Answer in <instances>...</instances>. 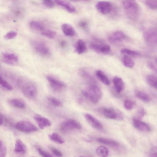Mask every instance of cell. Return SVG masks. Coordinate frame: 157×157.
I'll return each instance as SVG.
<instances>
[{
	"label": "cell",
	"instance_id": "obj_43",
	"mask_svg": "<svg viewBox=\"0 0 157 157\" xmlns=\"http://www.w3.org/2000/svg\"><path fill=\"white\" fill-rule=\"evenodd\" d=\"M148 155L150 157H157V147H151L148 151Z\"/></svg>",
	"mask_w": 157,
	"mask_h": 157
},
{
	"label": "cell",
	"instance_id": "obj_20",
	"mask_svg": "<svg viewBox=\"0 0 157 157\" xmlns=\"http://www.w3.org/2000/svg\"><path fill=\"white\" fill-rule=\"evenodd\" d=\"M97 140L100 143L114 147H118L120 145L118 142L109 139L99 137L97 138Z\"/></svg>",
	"mask_w": 157,
	"mask_h": 157
},
{
	"label": "cell",
	"instance_id": "obj_32",
	"mask_svg": "<svg viewBox=\"0 0 157 157\" xmlns=\"http://www.w3.org/2000/svg\"><path fill=\"white\" fill-rule=\"evenodd\" d=\"M121 52L122 53L126 54V55L133 56H138L140 55V53L136 51L126 48H124L122 49Z\"/></svg>",
	"mask_w": 157,
	"mask_h": 157
},
{
	"label": "cell",
	"instance_id": "obj_10",
	"mask_svg": "<svg viewBox=\"0 0 157 157\" xmlns=\"http://www.w3.org/2000/svg\"><path fill=\"white\" fill-rule=\"evenodd\" d=\"M32 45L34 50L40 54L46 56L49 54V49L44 43L40 41L35 40L32 42Z\"/></svg>",
	"mask_w": 157,
	"mask_h": 157
},
{
	"label": "cell",
	"instance_id": "obj_29",
	"mask_svg": "<svg viewBox=\"0 0 157 157\" xmlns=\"http://www.w3.org/2000/svg\"><path fill=\"white\" fill-rule=\"evenodd\" d=\"M29 25L32 29L35 30L41 31L44 29V26L42 24L38 21H30Z\"/></svg>",
	"mask_w": 157,
	"mask_h": 157
},
{
	"label": "cell",
	"instance_id": "obj_17",
	"mask_svg": "<svg viewBox=\"0 0 157 157\" xmlns=\"http://www.w3.org/2000/svg\"><path fill=\"white\" fill-rule=\"evenodd\" d=\"M113 81L116 91L118 93H121L124 87L123 80L120 77L115 76L113 78Z\"/></svg>",
	"mask_w": 157,
	"mask_h": 157
},
{
	"label": "cell",
	"instance_id": "obj_15",
	"mask_svg": "<svg viewBox=\"0 0 157 157\" xmlns=\"http://www.w3.org/2000/svg\"><path fill=\"white\" fill-rule=\"evenodd\" d=\"M55 2L58 5L63 7L70 13H74L76 12L75 7L71 4L65 0H54Z\"/></svg>",
	"mask_w": 157,
	"mask_h": 157
},
{
	"label": "cell",
	"instance_id": "obj_19",
	"mask_svg": "<svg viewBox=\"0 0 157 157\" xmlns=\"http://www.w3.org/2000/svg\"><path fill=\"white\" fill-rule=\"evenodd\" d=\"M14 151L17 153L25 154L27 151L25 144L20 140H17L15 143Z\"/></svg>",
	"mask_w": 157,
	"mask_h": 157
},
{
	"label": "cell",
	"instance_id": "obj_11",
	"mask_svg": "<svg viewBox=\"0 0 157 157\" xmlns=\"http://www.w3.org/2000/svg\"><path fill=\"white\" fill-rule=\"evenodd\" d=\"M84 116L87 122L92 127L99 130L102 129L103 128V125L101 122L92 115L86 113Z\"/></svg>",
	"mask_w": 157,
	"mask_h": 157
},
{
	"label": "cell",
	"instance_id": "obj_4",
	"mask_svg": "<svg viewBox=\"0 0 157 157\" xmlns=\"http://www.w3.org/2000/svg\"><path fill=\"white\" fill-rule=\"evenodd\" d=\"M82 126L77 120L70 119L63 122L60 126V130L63 132H67L74 130H80Z\"/></svg>",
	"mask_w": 157,
	"mask_h": 157
},
{
	"label": "cell",
	"instance_id": "obj_22",
	"mask_svg": "<svg viewBox=\"0 0 157 157\" xmlns=\"http://www.w3.org/2000/svg\"><path fill=\"white\" fill-rule=\"evenodd\" d=\"M9 103L13 106L20 109H24L26 106L24 101L19 98L11 99L9 101Z\"/></svg>",
	"mask_w": 157,
	"mask_h": 157
},
{
	"label": "cell",
	"instance_id": "obj_14",
	"mask_svg": "<svg viewBox=\"0 0 157 157\" xmlns=\"http://www.w3.org/2000/svg\"><path fill=\"white\" fill-rule=\"evenodd\" d=\"M132 122L134 127L138 130L144 132H149L151 128L147 123L141 120L132 119Z\"/></svg>",
	"mask_w": 157,
	"mask_h": 157
},
{
	"label": "cell",
	"instance_id": "obj_5",
	"mask_svg": "<svg viewBox=\"0 0 157 157\" xmlns=\"http://www.w3.org/2000/svg\"><path fill=\"white\" fill-rule=\"evenodd\" d=\"M143 38L147 44L150 46L157 45V31L153 29L145 30L143 34Z\"/></svg>",
	"mask_w": 157,
	"mask_h": 157
},
{
	"label": "cell",
	"instance_id": "obj_44",
	"mask_svg": "<svg viewBox=\"0 0 157 157\" xmlns=\"http://www.w3.org/2000/svg\"><path fill=\"white\" fill-rule=\"evenodd\" d=\"M37 150L39 153L43 157H50L52 156V155L51 154L40 147H38L37 148Z\"/></svg>",
	"mask_w": 157,
	"mask_h": 157
},
{
	"label": "cell",
	"instance_id": "obj_41",
	"mask_svg": "<svg viewBox=\"0 0 157 157\" xmlns=\"http://www.w3.org/2000/svg\"><path fill=\"white\" fill-rule=\"evenodd\" d=\"M17 35V33L13 31H10L7 33L4 36L6 40H10L15 37Z\"/></svg>",
	"mask_w": 157,
	"mask_h": 157
},
{
	"label": "cell",
	"instance_id": "obj_49",
	"mask_svg": "<svg viewBox=\"0 0 157 157\" xmlns=\"http://www.w3.org/2000/svg\"><path fill=\"white\" fill-rule=\"evenodd\" d=\"M71 1H75V2H78V1H87L89 0H70Z\"/></svg>",
	"mask_w": 157,
	"mask_h": 157
},
{
	"label": "cell",
	"instance_id": "obj_45",
	"mask_svg": "<svg viewBox=\"0 0 157 157\" xmlns=\"http://www.w3.org/2000/svg\"><path fill=\"white\" fill-rule=\"evenodd\" d=\"M50 149L52 153L58 157H62L63 156V154L61 152L57 149L53 147H50Z\"/></svg>",
	"mask_w": 157,
	"mask_h": 157
},
{
	"label": "cell",
	"instance_id": "obj_23",
	"mask_svg": "<svg viewBox=\"0 0 157 157\" xmlns=\"http://www.w3.org/2000/svg\"><path fill=\"white\" fill-rule=\"evenodd\" d=\"M146 80L150 86L157 90V76L153 75H148L146 77Z\"/></svg>",
	"mask_w": 157,
	"mask_h": 157
},
{
	"label": "cell",
	"instance_id": "obj_6",
	"mask_svg": "<svg viewBox=\"0 0 157 157\" xmlns=\"http://www.w3.org/2000/svg\"><path fill=\"white\" fill-rule=\"evenodd\" d=\"M14 127L17 130L24 132L30 133L36 131L37 128L31 122L26 121H21L17 122Z\"/></svg>",
	"mask_w": 157,
	"mask_h": 157
},
{
	"label": "cell",
	"instance_id": "obj_2",
	"mask_svg": "<svg viewBox=\"0 0 157 157\" xmlns=\"http://www.w3.org/2000/svg\"><path fill=\"white\" fill-rule=\"evenodd\" d=\"M122 3L128 18L133 21L137 20L140 15V10L135 0H123Z\"/></svg>",
	"mask_w": 157,
	"mask_h": 157
},
{
	"label": "cell",
	"instance_id": "obj_25",
	"mask_svg": "<svg viewBox=\"0 0 157 157\" xmlns=\"http://www.w3.org/2000/svg\"><path fill=\"white\" fill-rule=\"evenodd\" d=\"M96 75L98 78L104 84L106 85L109 84V81L107 77L101 71L98 70L96 72Z\"/></svg>",
	"mask_w": 157,
	"mask_h": 157
},
{
	"label": "cell",
	"instance_id": "obj_24",
	"mask_svg": "<svg viewBox=\"0 0 157 157\" xmlns=\"http://www.w3.org/2000/svg\"><path fill=\"white\" fill-rule=\"evenodd\" d=\"M135 95L137 98L144 102H149L151 100V98L149 96L143 91H137L136 92Z\"/></svg>",
	"mask_w": 157,
	"mask_h": 157
},
{
	"label": "cell",
	"instance_id": "obj_47",
	"mask_svg": "<svg viewBox=\"0 0 157 157\" xmlns=\"http://www.w3.org/2000/svg\"><path fill=\"white\" fill-rule=\"evenodd\" d=\"M78 25L80 27L85 29L87 27L88 23L86 21L82 20L79 22Z\"/></svg>",
	"mask_w": 157,
	"mask_h": 157
},
{
	"label": "cell",
	"instance_id": "obj_31",
	"mask_svg": "<svg viewBox=\"0 0 157 157\" xmlns=\"http://www.w3.org/2000/svg\"><path fill=\"white\" fill-rule=\"evenodd\" d=\"M41 34L43 36L49 39H53L56 35V32L54 31L44 29L41 32Z\"/></svg>",
	"mask_w": 157,
	"mask_h": 157
},
{
	"label": "cell",
	"instance_id": "obj_37",
	"mask_svg": "<svg viewBox=\"0 0 157 157\" xmlns=\"http://www.w3.org/2000/svg\"><path fill=\"white\" fill-rule=\"evenodd\" d=\"M134 104V102L132 100L127 99L124 101V105L126 109L130 110L133 108Z\"/></svg>",
	"mask_w": 157,
	"mask_h": 157
},
{
	"label": "cell",
	"instance_id": "obj_28",
	"mask_svg": "<svg viewBox=\"0 0 157 157\" xmlns=\"http://www.w3.org/2000/svg\"><path fill=\"white\" fill-rule=\"evenodd\" d=\"M122 62L124 66L128 68H132L134 66L133 60L128 56L125 55L122 59Z\"/></svg>",
	"mask_w": 157,
	"mask_h": 157
},
{
	"label": "cell",
	"instance_id": "obj_40",
	"mask_svg": "<svg viewBox=\"0 0 157 157\" xmlns=\"http://www.w3.org/2000/svg\"><path fill=\"white\" fill-rule=\"evenodd\" d=\"M44 5L46 7L51 9L55 6V3L53 0H43Z\"/></svg>",
	"mask_w": 157,
	"mask_h": 157
},
{
	"label": "cell",
	"instance_id": "obj_7",
	"mask_svg": "<svg viewBox=\"0 0 157 157\" xmlns=\"http://www.w3.org/2000/svg\"><path fill=\"white\" fill-rule=\"evenodd\" d=\"M21 90L24 95L29 98H35L37 94L36 86L31 82H26L24 83L22 86Z\"/></svg>",
	"mask_w": 157,
	"mask_h": 157
},
{
	"label": "cell",
	"instance_id": "obj_16",
	"mask_svg": "<svg viewBox=\"0 0 157 157\" xmlns=\"http://www.w3.org/2000/svg\"><path fill=\"white\" fill-rule=\"evenodd\" d=\"M126 35L122 31H117L114 32L109 37V40L111 43H115L125 39Z\"/></svg>",
	"mask_w": 157,
	"mask_h": 157
},
{
	"label": "cell",
	"instance_id": "obj_12",
	"mask_svg": "<svg viewBox=\"0 0 157 157\" xmlns=\"http://www.w3.org/2000/svg\"><path fill=\"white\" fill-rule=\"evenodd\" d=\"M2 56L3 61L8 64L14 65L18 62V56L14 53L5 52L2 54Z\"/></svg>",
	"mask_w": 157,
	"mask_h": 157
},
{
	"label": "cell",
	"instance_id": "obj_13",
	"mask_svg": "<svg viewBox=\"0 0 157 157\" xmlns=\"http://www.w3.org/2000/svg\"><path fill=\"white\" fill-rule=\"evenodd\" d=\"M33 118L39 127L41 129L51 125V122L49 119L40 115H35Z\"/></svg>",
	"mask_w": 157,
	"mask_h": 157
},
{
	"label": "cell",
	"instance_id": "obj_18",
	"mask_svg": "<svg viewBox=\"0 0 157 157\" xmlns=\"http://www.w3.org/2000/svg\"><path fill=\"white\" fill-rule=\"evenodd\" d=\"M61 28L63 33L66 36H72L75 34V29L69 24H63L62 25Z\"/></svg>",
	"mask_w": 157,
	"mask_h": 157
},
{
	"label": "cell",
	"instance_id": "obj_8",
	"mask_svg": "<svg viewBox=\"0 0 157 157\" xmlns=\"http://www.w3.org/2000/svg\"><path fill=\"white\" fill-rule=\"evenodd\" d=\"M46 78L51 87L55 91H61L66 87V85L64 82L52 76H48Z\"/></svg>",
	"mask_w": 157,
	"mask_h": 157
},
{
	"label": "cell",
	"instance_id": "obj_1",
	"mask_svg": "<svg viewBox=\"0 0 157 157\" xmlns=\"http://www.w3.org/2000/svg\"><path fill=\"white\" fill-rule=\"evenodd\" d=\"M83 95L87 100L93 103H98L102 96V92L95 83L90 84L82 91Z\"/></svg>",
	"mask_w": 157,
	"mask_h": 157
},
{
	"label": "cell",
	"instance_id": "obj_9",
	"mask_svg": "<svg viewBox=\"0 0 157 157\" xmlns=\"http://www.w3.org/2000/svg\"><path fill=\"white\" fill-rule=\"evenodd\" d=\"M96 10L100 13L106 14L111 11L112 6L109 2L106 1H101L98 2L96 5Z\"/></svg>",
	"mask_w": 157,
	"mask_h": 157
},
{
	"label": "cell",
	"instance_id": "obj_48",
	"mask_svg": "<svg viewBox=\"0 0 157 157\" xmlns=\"http://www.w3.org/2000/svg\"><path fill=\"white\" fill-rule=\"evenodd\" d=\"M66 44V42L64 41H62L60 43V45L62 47H64Z\"/></svg>",
	"mask_w": 157,
	"mask_h": 157
},
{
	"label": "cell",
	"instance_id": "obj_35",
	"mask_svg": "<svg viewBox=\"0 0 157 157\" xmlns=\"http://www.w3.org/2000/svg\"><path fill=\"white\" fill-rule=\"evenodd\" d=\"M0 83L2 87L7 90H13L12 86L1 76H0Z\"/></svg>",
	"mask_w": 157,
	"mask_h": 157
},
{
	"label": "cell",
	"instance_id": "obj_30",
	"mask_svg": "<svg viewBox=\"0 0 157 157\" xmlns=\"http://www.w3.org/2000/svg\"><path fill=\"white\" fill-rule=\"evenodd\" d=\"M2 124L11 126L13 124V123L11 119L1 113L0 114V125H2Z\"/></svg>",
	"mask_w": 157,
	"mask_h": 157
},
{
	"label": "cell",
	"instance_id": "obj_33",
	"mask_svg": "<svg viewBox=\"0 0 157 157\" xmlns=\"http://www.w3.org/2000/svg\"><path fill=\"white\" fill-rule=\"evenodd\" d=\"M47 98L49 101L53 105L59 107L63 105L62 102L60 100L54 97H49Z\"/></svg>",
	"mask_w": 157,
	"mask_h": 157
},
{
	"label": "cell",
	"instance_id": "obj_3",
	"mask_svg": "<svg viewBox=\"0 0 157 157\" xmlns=\"http://www.w3.org/2000/svg\"><path fill=\"white\" fill-rule=\"evenodd\" d=\"M99 111L105 117L109 119L121 121L123 119L121 112L117 109L103 107L100 108Z\"/></svg>",
	"mask_w": 157,
	"mask_h": 157
},
{
	"label": "cell",
	"instance_id": "obj_26",
	"mask_svg": "<svg viewBox=\"0 0 157 157\" xmlns=\"http://www.w3.org/2000/svg\"><path fill=\"white\" fill-rule=\"evenodd\" d=\"M96 152L98 155L101 157H106L109 155L108 149L103 146H101L98 147L96 149Z\"/></svg>",
	"mask_w": 157,
	"mask_h": 157
},
{
	"label": "cell",
	"instance_id": "obj_42",
	"mask_svg": "<svg viewBox=\"0 0 157 157\" xmlns=\"http://www.w3.org/2000/svg\"><path fill=\"white\" fill-rule=\"evenodd\" d=\"M111 50L110 46L107 44H102L100 50V53L104 54L109 53Z\"/></svg>",
	"mask_w": 157,
	"mask_h": 157
},
{
	"label": "cell",
	"instance_id": "obj_46",
	"mask_svg": "<svg viewBox=\"0 0 157 157\" xmlns=\"http://www.w3.org/2000/svg\"><path fill=\"white\" fill-rule=\"evenodd\" d=\"M148 67L153 72L157 75V67L152 62L148 61L147 63Z\"/></svg>",
	"mask_w": 157,
	"mask_h": 157
},
{
	"label": "cell",
	"instance_id": "obj_21",
	"mask_svg": "<svg viewBox=\"0 0 157 157\" xmlns=\"http://www.w3.org/2000/svg\"><path fill=\"white\" fill-rule=\"evenodd\" d=\"M75 51L78 54L84 53L86 50V48L84 41L81 39L78 40L75 45Z\"/></svg>",
	"mask_w": 157,
	"mask_h": 157
},
{
	"label": "cell",
	"instance_id": "obj_36",
	"mask_svg": "<svg viewBox=\"0 0 157 157\" xmlns=\"http://www.w3.org/2000/svg\"><path fill=\"white\" fill-rule=\"evenodd\" d=\"M145 4L150 9L157 10V0H146Z\"/></svg>",
	"mask_w": 157,
	"mask_h": 157
},
{
	"label": "cell",
	"instance_id": "obj_50",
	"mask_svg": "<svg viewBox=\"0 0 157 157\" xmlns=\"http://www.w3.org/2000/svg\"><path fill=\"white\" fill-rule=\"evenodd\" d=\"M156 61H157V58H156Z\"/></svg>",
	"mask_w": 157,
	"mask_h": 157
},
{
	"label": "cell",
	"instance_id": "obj_34",
	"mask_svg": "<svg viewBox=\"0 0 157 157\" xmlns=\"http://www.w3.org/2000/svg\"><path fill=\"white\" fill-rule=\"evenodd\" d=\"M145 114L144 109L143 108H140L137 111L133 119L141 120Z\"/></svg>",
	"mask_w": 157,
	"mask_h": 157
},
{
	"label": "cell",
	"instance_id": "obj_39",
	"mask_svg": "<svg viewBox=\"0 0 157 157\" xmlns=\"http://www.w3.org/2000/svg\"><path fill=\"white\" fill-rule=\"evenodd\" d=\"M102 44L92 43L90 44L91 48L97 53H100L101 48Z\"/></svg>",
	"mask_w": 157,
	"mask_h": 157
},
{
	"label": "cell",
	"instance_id": "obj_38",
	"mask_svg": "<svg viewBox=\"0 0 157 157\" xmlns=\"http://www.w3.org/2000/svg\"><path fill=\"white\" fill-rule=\"evenodd\" d=\"M7 153V150L4 144L0 140V157H4Z\"/></svg>",
	"mask_w": 157,
	"mask_h": 157
},
{
	"label": "cell",
	"instance_id": "obj_27",
	"mask_svg": "<svg viewBox=\"0 0 157 157\" xmlns=\"http://www.w3.org/2000/svg\"><path fill=\"white\" fill-rule=\"evenodd\" d=\"M50 139L56 143L62 144L64 142V139L58 134L54 132L48 136Z\"/></svg>",
	"mask_w": 157,
	"mask_h": 157
}]
</instances>
